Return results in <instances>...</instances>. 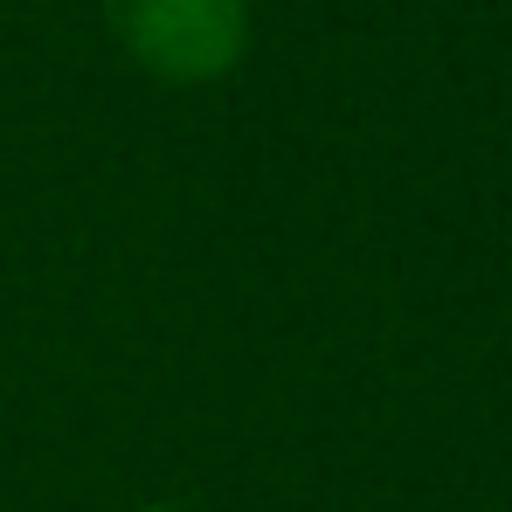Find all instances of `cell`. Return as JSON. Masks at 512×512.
<instances>
[{"instance_id": "6da1fadb", "label": "cell", "mask_w": 512, "mask_h": 512, "mask_svg": "<svg viewBox=\"0 0 512 512\" xmlns=\"http://www.w3.org/2000/svg\"><path fill=\"white\" fill-rule=\"evenodd\" d=\"M118 42L173 84H208L243 56V0H104Z\"/></svg>"}]
</instances>
